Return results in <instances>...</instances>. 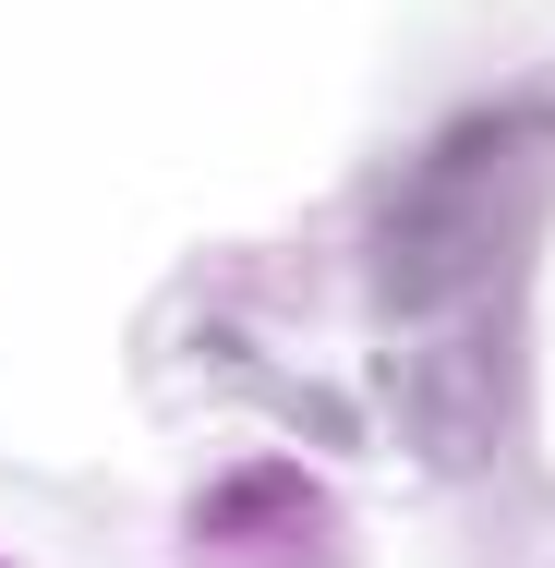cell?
I'll return each instance as SVG.
<instances>
[{
  "label": "cell",
  "instance_id": "1",
  "mask_svg": "<svg viewBox=\"0 0 555 568\" xmlns=\"http://www.w3.org/2000/svg\"><path fill=\"white\" fill-rule=\"evenodd\" d=\"M387 412L411 424V448L435 471H471L495 448V363L483 351H399L387 363Z\"/></svg>",
  "mask_w": 555,
  "mask_h": 568
}]
</instances>
